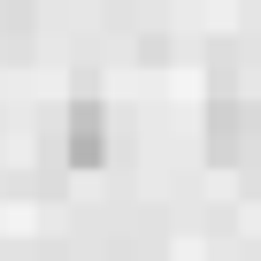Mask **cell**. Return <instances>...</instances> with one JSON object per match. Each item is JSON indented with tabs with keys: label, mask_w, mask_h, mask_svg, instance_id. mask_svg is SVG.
Wrapping results in <instances>:
<instances>
[{
	"label": "cell",
	"mask_w": 261,
	"mask_h": 261,
	"mask_svg": "<svg viewBox=\"0 0 261 261\" xmlns=\"http://www.w3.org/2000/svg\"><path fill=\"white\" fill-rule=\"evenodd\" d=\"M100 154H108V108L92 92H77L69 100V162L77 169H100Z\"/></svg>",
	"instance_id": "1"
}]
</instances>
